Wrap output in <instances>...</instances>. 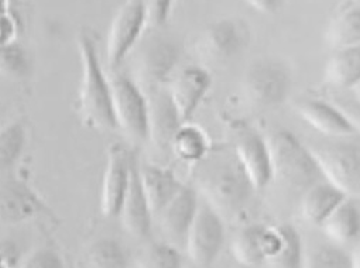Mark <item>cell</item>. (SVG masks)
Listing matches in <instances>:
<instances>
[{
	"label": "cell",
	"instance_id": "6da1fadb",
	"mask_svg": "<svg viewBox=\"0 0 360 268\" xmlns=\"http://www.w3.org/2000/svg\"><path fill=\"white\" fill-rule=\"evenodd\" d=\"M78 49L82 64V78L78 92V113L81 120L86 127L94 130H115L117 125L113 110L112 84L102 68L98 42L92 32H79Z\"/></svg>",
	"mask_w": 360,
	"mask_h": 268
},
{
	"label": "cell",
	"instance_id": "7a4b0ae2",
	"mask_svg": "<svg viewBox=\"0 0 360 268\" xmlns=\"http://www.w3.org/2000/svg\"><path fill=\"white\" fill-rule=\"evenodd\" d=\"M326 182L347 198H360V134L307 144Z\"/></svg>",
	"mask_w": 360,
	"mask_h": 268
},
{
	"label": "cell",
	"instance_id": "3957f363",
	"mask_svg": "<svg viewBox=\"0 0 360 268\" xmlns=\"http://www.w3.org/2000/svg\"><path fill=\"white\" fill-rule=\"evenodd\" d=\"M263 136L270 151L273 181L307 191L316 184L318 177H322L308 146L301 143L295 134L274 129Z\"/></svg>",
	"mask_w": 360,
	"mask_h": 268
},
{
	"label": "cell",
	"instance_id": "277c9868",
	"mask_svg": "<svg viewBox=\"0 0 360 268\" xmlns=\"http://www.w3.org/2000/svg\"><path fill=\"white\" fill-rule=\"evenodd\" d=\"M200 186L207 205L224 220L243 213L256 192L236 160L208 172Z\"/></svg>",
	"mask_w": 360,
	"mask_h": 268
},
{
	"label": "cell",
	"instance_id": "5b68a950",
	"mask_svg": "<svg viewBox=\"0 0 360 268\" xmlns=\"http://www.w3.org/2000/svg\"><path fill=\"white\" fill-rule=\"evenodd\" d=\"M250 39V27L243 19H218L198 34L194 51L202 63L222 65L239 57L249 47Z\"/></svg>",
	"mask_w": 360,
	"mask_h": 268
},
{
	"label": "cell",
	"instance_id": "8992f818",
	"mask_svg": "<svg viewBox=\"0 0 360 268\" xmlns=\"http://www.w3.org/2000/svg\"><path fill=\"white\" fill-rule=\"evenodd\" d=\"M246 99L257 108H274L285 102L291 91L288 68L271 58H262L249 65L242 82Z\"/></svg>",
	"mask_w": 360,
	"mask_h": 268
},
{
	"label": "cell",
	"instance_id": "52a82bcc",
	"mask_svg": "<svg viewBox=\"0 0 360 268\" xmlns=\"http://www.w3.org/2000/svg\"><path fill=\"white\" fill-rule=\"evenodd\" d=\"M113 94V110L117 129L130 141L148 140V102L146 92L129 77L115 75L110 79Z\"/></svg>",
	"mask_w": 360,
	"mask_h": 268
},
{
	"label": "cell",
	"instance_id": "ba28073f",
	"mask_svg": "<svg viewBox=\"0 0 360 268\" xmlns=\"http://www.w3.org/2000/svg\"><path fill=\"white\" fill-rule=\"evenodd\" d=\"M178 60L179 47L176 43L165 37H151L140 47L136 57L134 81L144 92L167 87Z\"/></svg>",
	"mask_w": 360,
	"mask_h": 268
},
{
	"label": "cell",
	"instance_id": "9c48e42d",
	"mask_svg": "<svg viewBox=\"0 0 360 268\" xmlns=\"http://www.w3.org/2000/svg\"><path fill=\"white\" fill-rule=\"evenodd\" d=\"M225 243V220L207 203L200 205L186 238L188 260L194 268H212Z\"/></svg>",
	"mask_w": 360,
	"mask_h": 268
},
{
	"label": "cell",
	"instance_id": "30bf717a",
	"mask_svg": "<svg viewBox=\"0 0 360 268\" xmlns=\"http://www.w3.org/2000/svg\"><path fill=\"white\" fill-rule=\"evenodd\" d=\"M147 15L143 0H126L112 20L108 33L106 57L110 68H117L136 49L144 30Z\"/></svg>",
	"mask_w": 360,
	"mask_h": 268
},
{
	"label": "cell",
	"instance_id": "8fae6325",
	"mask_svg": "<svg viewBox=\"0 0 360 268\" xmlns=\"http://www.w3.org/2000/svg\"><path fill=\"white\" fill-rule=\"evenodd\" d=\"M134 157L122 144H110L102 179L101 210L106 217H119L131 175Z\"/></svg>",
	"mask_w": 360,
	"mask_h": 268
},
{
	"label": "cell",
	"instance_id": "7c38bea8",
	"mask_svg": "<svg viewBox=\"0 0 360 268\" xmlns=\"http://www.w3.org/2000/svg\"><path fill=\"white\" fill-rule=\"evenodd\" d=\"M283 237L278 226L250 224L239 230L232 240L233 258L243 267L255 268L277 254Z\"/></svg>",
	"mask_w": 360,
	"mask_h": 268
},
{
	"label": "cell",
	"instance_id": "4fadbf2b",
	"mask_svg": "<svg viewBox=\"0 0 360 268\" xmlns=\"http://www.w3.org/2000/svg\"><path fill=\"white\" fill-rule=\"evenodd\" d=\"M212 87V77L204 67H186L172 75L167 91L184 123H188Z\"/></svg>",
	"mask_w": 360,
	"mask_h": 268
},
{
	"label": "cell",
	"instance_id": "5bb4252c",
	"mask_svg": "<svg viewBox=\"0 0 360 268\" xmlns=\"http://www.w3.org/2000/svg\"><path fill=\"white\" fill-rule=\"evenodd\" d=\"M43 210V200L27 184L15 178L0 181V224L20 226L36 219Z\"/></svg>",
	"mask_w": 360,
	"mask_h": 268
},
{
	"label": "cell",
	"instance_id": "9a60e30c",
	"mask_svg": "<svg viewBox=\"0 0 360 268\" xmlns=\"http://www.w3.org/2000/svg\"><path fill=\"white\" fill-rule=\"evenodd\" d=\"M148 102V140L160 151H171V143L184 123L167 91V87L146 92Z\"/></svg>",
	"mask_w": 360,
	"mask_h": 268
},
{
	"label": "cell",
	"instance_id": "2e32d148",
	"mask_svg": "<svg viewBox=\"0 0 360 268\" xmlns=\"http://www.w3.org/2000/svg\"><path fill=\"white\" fill-rule=\"evenodd\" d=\"M235 157L256 191L264 189L273 181L271 160L263 134L246 132L238 137Z\"/></svg>",
	"mask_w": 360,
	"mask_h": 268
},
{
	"label": "cell",
	"instance_id": "e0dca14e",
	"mask_svg": "<svg viewBox=\"0 0 360 268\" xmlns=\"http://www.w3.org/2000/svg\"><path fill=\"white\" fill-rule=\"evenodd\" d=\"M298 116L326 139L345 137L356 133L345 113L330 101L302 99L295 103Z\"/></svg>",
	"mask_w": 360,
	"mask_h": 268
},
{
	"label": "cell",
	"instance_id": "ac0fdd59",
	"mask_svg": "<svg viewBox=\"0 0 360 268\" xmlns=\"http://www.w3.org/2000/svg\"><path fill=\"white\" fill-rule=\"evenodd\" d=\"M119 217L122 220L123 229L133 237L144 238L151 231L154 216L140 181L139 162L136 161V158L133 161L130 182Z\"/></svg>",
	"mask_w": 360,
	"mask_h": 268
},
{
	"label": "cell",
	"instance_id": "d6986e66",
	"mask_svg": "<svg viewBox=\"0 0 360 268\" xmlns=\"http://www.w3.org/2000/svg\"><path fill=\"white\" fill-rule=\"evenodd\" d=\"M200 209L197 192L184 185L157 216L162 231L176 241H184Z\"/></svg>",
	"mask_w": 360,
	"mask_h": 268
},
{
	"label": "cell",
	"instance_id": "ffe728a7",
	"mask_svg": "<svg viewBox=\"0 0 360 268\" xmlns=\"http://www.w3.org/2000/svg\"><path fill=\"white\" fill-rule=\"evenodd\" d=\"M139 175L154 217L184 186L171 170L155 164H139Z\"/></svg>",
	"mask_w": 360,
	"mask_h": 268
},
{
	"label": "cell",
	"instance_id": "44dd1931",
	"mask_svg": "<svg viewBox=\"0 0 360 268\" xmlns=\"http://www.w3.org/2000/svg\"><path fill=\"white\" fill-rule=\"evenodd\" d=\"M325 43L333 50L360 46V4L346 0L330 18L325 30Z\"/></svg>",
	"mask_w": 360,
	"mask_h": 268
},
{
	"label": "cell",
	"instance_id": "7402d4cb",
	"mask_svg": "<svg viewBox=\"0 0 360 268\" xmlns=\"http://www.w3.org/2000/svg\"><path fill=\"white\" fill-rule=\"evenodd\" d=\"M323 79L336 89H353L360 82V46L333 50L323 67Z\"/></svg>",
	"mask_w": 360,
	"mask_h": 268
},
{
	"label": "cell",
	"instance_id": "603a6c76",
	"mask_svg": "<svg viewBox=\"0 0 360 268\" xmlns=\"http://www.w3.org/2000/svg\"><path fill=\"white\" fill-rule=\"evenodd\" d=\"M347 196L329 182H321L309 186L301 200L302 219L314 226H322L328 216Z\"/></svg>",
	"mask_w": 360,
	"mask_h": 268
},
{
	"label": "cell",
	"instance_id": "cb8c5ba5",
	"mask_svg": "<svg viewBox=\"0 0 360 268\" xmlns=\"http://www.w3.org/2000/svg\"><path fill=\"white\" fill-rule=\"evenodd\" d=\"M321 229L338 245L349 244L360 236V210L347 198L328 216Z\"/></svg>",
	"mask_w": 360,
	"mask_h": 268
},
{
	"label": "cell",
	"instance_id": "d4e9b609",
	"mask_svg": "<svg viewBox=\"0 0 360 268\" xmlns=\"http://www.w3.org/2000/svg\"><path fill=\"white\" fill-rule=\"evenodd\" d=\"M79 268H127V254L123 245L110 237L92 241L78 258Z\"/></svg>",
	"mask_w": 360,
	"mask_h": 268
},
{
	"label": "cell",
	"instance_id": "484cf974",
	"mask_svg": "<svg viewBox=\"0 0 360 268\" xmlns=\"http://www.w3.org/2000/svg\"><path fill=\"white\" fill-rule=\"evenodd\" d=\"M171 151L186 162H198L210 151L208 136L201 127L190 122L183 123L172 139Z\"/></svg>",
	"mask_w": 360,
	"mask_h": 268
},
{
	"label": "cell",
	"instance_id": "4316f807",
	"mask_svg": "<svg viewBox=\"0 0 360 268\" xmlns=\"http://www.w3.org/2000/svg\"><path fill=\"white\" fill-rule=\"evenodd\" d=\"M27 130L22 122H11L0 127V172L16 165L25 153Z\"/></svg>",
	"mask_w": 360,
	"mask_h": 268
},
{
	"label": "cell",
	"instance_id": "83f0119b",
	"mask_svg": "<svg viewBox=\"0 0 360 268\" xmlns=\"http://www.w3.org/2000/svg\"><path fill=\"white\" fill-rule=\"evenodd\" d=\"M281 245L276 255L264 262L266 268H302L304 265V247L300 233L290 224H280Z\"/></svg>",
	"mask_w": 360,
	"mask_h": 268
},
{
	"label": "cell",
	"instance_id": "f1b7e54d",
	"mask_svg": "<svg viewBox=\"0 0 360 268\" xmlns=\"http://www.w3.org/2000/svg\"><path fill=\"white\" fill-rule=\"evenodd\" d=\"M32 72L30 57L18 43H0V75L8 79H25Z\"/></svg>",
	"mask_w": 360,
	"mask_h": 268
},
{
	"label": "cell",
	"instance_id": "f546056e",
	"mask_svg": "<svg viewBox=\"0 0 360 268\" xmlns=\"http://www.w3.org/2000/svg\"><path fill=\"white\" fill-rule=\"evenodd\" d=\"M183 257L169 243L155 241L146 245L137 258V268H181Z\"/></svg>",
	"mask_w": 360,
	"mask_h": 268
},
{
	"label": "cell",
	"instance_id": "4dcf8cb0",
	"mask_svg": "<svg viewBox=\"0 0 360 268\" xmlns=\"http://www.w3.org/2000/svg\"><path fill=\"white\" fill-rule=\"evenodd\" d=\"M302 268H352L350 254L338 244H319L304 254Z\"/></svg>",
	"mask_w": 360,
	"mask_h": 268
},
{
	"label": "cell",
	"instance_id": "1f68e13d",
	"mask_svg": "<svg viewBox=\"0 0 360 268\" xmlns=\"http://www.w3.org/2000/svg\"><path fill=\"white\" fill-rule=\"evenodd\" d=\"M20 268H65V264L58 251L41 247L27 254Z\"/></svg>",
	"mask_w": 360,
	"mask_h": 268
},
{
	"label": "cell",
	"instance_id": "d6a6232c",
	"mask_svg": "<svg viewBox=\"0 0 360 268\" xmlns=\"http://www.w3.org/2000/svg\"><path fill=\"white\" fill-rule=\"evenodd\" d=\"M146 15H147V27L160 29L167 25L174 0H143Z\"/></svg>",
	"mask_w": 360,
	"mask_h": 268
},
{
	"label": "cell",
	"instance_id": "836d02e7",
	"mask_svg": "<svg viewBox=\"0 0 360 268\" xmlns=\"http://www.w3.org/2000/svg\"><path fill=\"white\" fill-rule=\"evenodd\" d=\"M329 101L345 113L356 133L360 134V105L354 99H349L342 95H332Z\"/></svg>",
	"mask_w": 360,
	"mask_h": 268
},
{
	"label": "cell",
	"instance_id": "e575fe53",
	"mask_svg": "<svg viewBox=\"0 0 360 268\" xmlns=\"http://www.w3.org/2000/svg\"><path fill=\"white\" fill-rule=\"evenodd\" d=\"M245 2L256 12L263 15H271L277 12L281 5V0H245Z\"/></svg>",
	"mask_w": 360,
	"mask_h": 268
},
{
	"label": "cell",
	"instance_id": "d590c367",
	"mask_svg": "<svg viewBox=\"0 0 360 268\" xmlns=\"http://www.w3.org/2000/svg\"><path fill=\"white\" fill-rule=\"evenodd\" d=\"M350 265L352 268H360V240L350 254Z\"/></svg>",
	"mask_w": 360,
	"mask_h": 268
},
{
	"label": "cell",
	"instance_id": "8d00e7d4",
	"mask_svg": "<svg viewBox=\"0 0 360 268\" xmlns=\"http://www.w3.org/2000/svg\"><path fill=\"white\" fill-rule=\"evenodd\" d=\"M0 268H13L12 262L9 261V257L6 253L0 251Z\"/></svg>",
	"mask_w": 360,
	"mask_h": 268
},
{
	"label": "cell",
	"instance_id": "74e56055",
	"mask_svg": "<svg viewBox=\"0 0 360 268\" xmlns=\"http://www.w3.org/2000/svg\"><path fill=\"white\" fill-rule=\"evenodd\" d=\"M352 92H353V99L360 105V82L352 89Z\"/></svg>",
	"mask_w": 360,
	"mask_h": 268
},
{
	"label": "cell",
	"instance_id": "f35d334b",
	"mask_svg": "<svg viewBox=\"0 0 360 268\" xmlns=\"http://www.w3.org/2000/svg\"><path fill=\"white\" fill-rule=\"evenodd\" d=\"M357 2H359V4H360V0H357Z\"/></svg>",
	"mask_w": 360,
	"mask_h": 268
}]
</instances>
